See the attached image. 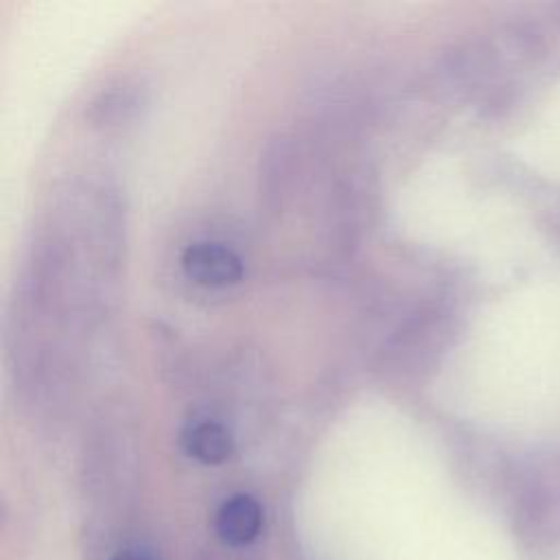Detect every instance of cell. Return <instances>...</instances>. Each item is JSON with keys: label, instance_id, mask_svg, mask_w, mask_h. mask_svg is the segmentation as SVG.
<instances>
[{"label": "cell", "instance_id": "1", "mask_svg": "<svg viewBox=\"0 0 560 560\" xmlns=\"http://www.w3.org/2000/svg\"><path fill=\"white\" fill-rule=\"evenodd\" d=\"M302 160L300 140L295 136L280 133L267 142L260 153L258 190L269 212H278L284 206L287 197L295 188V179L300 177Z\"/></svg>", "mask_w": 560, "mask_h": 560}, {"label": "cell", "instance_id": "2", "mask_svg": "<svg viewBox=\"0 0 560 560\" xmlns=\"http://www.w3.org/2000/svg\"><path fill=\"white\" fill-rule=\"evenodd\" d=\"M147 105V88L138 77H120L105 85L90 103L88 118L94 127L118 129L133 122Z\"/></svg>", "mask_w": 560, "mask_h": 560}, {"label": "cell", "instance_id": "3", "mask_svg": "<svg viewBox=\"0 0 560 560\" xmlns=\"http://www.w3.org/2000/svg\"><path fill=\"white\" fill-rule=\"evenodd\" d=\"M182 269L201 287H230L243 278L241 256L217 241L190 243L182 254Z\"/></svg>", "mask_w": 560, "mask_h": 560}, {"label": "cell", "instance_id": "4", "mask_svg": "<svg viewBox=\"0 0 560 560\" xmlns=\"http://www.w3.org/2000/svg\"><path fill=\"white\" fill-rule=\"evenodd\" d=\"M219 538L232 547L252 542L262 529V508L249 494H234L221 503L214 516Z\"/></svg>", "mask_w": 560, "mask_h": 560}, {"label": "cell", "instance_id": "5", "mask_svg": "<svg viewBox=\"0 0 560 560\" xmlns=\"http://www.w3.org/2000/svg\"><path fill=\"white\" fill-rule=\"evenodd\" d=\"M182 448L201 464H223L234 453L230 429L212 418L190 420L182 431Z\"/></svg>", "mask_w": 560, "mask_h": 560}, {"label": "cell", "instance_id": "6", "mask_svg": "<svg viewBox=\"0 0 560 560\" xmlns=\"http://www.w3.org/2000/svg\"><path fill=\"white\" fill-rule=\"evenodd\" d=\"M112 560H151V558H147L144 553H136V551H120Z\"/></svg>", "mask_w": 560, "mask_h": 560}]
</instances>
